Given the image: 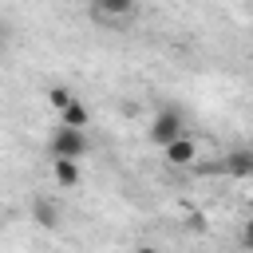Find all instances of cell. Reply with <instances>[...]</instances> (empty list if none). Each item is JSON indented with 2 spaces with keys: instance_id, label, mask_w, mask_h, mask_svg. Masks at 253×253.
Here are the masks:
<instances>
[{
  "instance_id": "cell-7",
  "label": "cell",
  "mask_w": 253,
  "mask_h": 253,
  "mask_svg": "<svg viewBox=\"0 0 253 253\" xmlns=\"http://www.w3.org/2000/svg\"><path fill=\"white\" fill-rule=\"evenodd\" d=\"M59 126L83 130V126H87V107H83V103H67V107L59 111Z\"/></svg>"
},
{
  "instance_id": "cell-3",
  "label": "cell",
  "mask_w": 253,
  "mask_h": 253,
  "mask_svg": "<svg viewBox=\"0 0 253 253\" xmlns=\"http://www.w3.org/2000/svg\"><path fill=\"white\" fill-rule=\"evenodd\" d=\"M162 154H166L170 166H194V158H198V142H194L190 134H182V138H174L170 146H162Z\"/></svg>"
},
{
  "instance_id": "cell-5",
  "label": "cell",
  "mask_w": 253,
  "mask_h": 253,
  "mask_svg": "<svg viewBox=\"0 0 253 253\" xmlns=\"http://www.w3.org/2000/svg\"><path fill=\"white\" fill-rule=\"evenodd\" d=\"M225 170H229V174H237V178H249V174H253V154H249L245 146L229 150V154H225Z\"/></svg>"
},
{
  "instance_id": "cell-8",
  "label": "cell",
  "mask_w": 253,
  "mask_h": 253,
  "mask_svg": "<svg viewBox=\"0 0 253 253\" xmlns=\"http://www.w3.org/2000/svg\"><path fill=\"white\" fill-rule=\"evenodd\" d=\"M91 12H95V16H130L134 4H130V0H103V4H95Z\"/></svg>"
},
{
  "instance_id": "cell-10",
  "label": "cell",
  "mask_w": 253,
  "mask_h": 253,
  "mask_svg": "<svg viewBox=\"0 0 253 253\" xmlns=\"http://www.w3.org/2000/svg\"><path fill=\"white\" fill-rule=\"evenodd\" d=\"M134 253H158V245H138Z\"/></svg>"
},
{
  "instance_id": "cell-4",
  "label": "cell",
  "mask_w": 253,
  "mask_h": 253,
  "mask_svg": "<svg viewBox=\"0 0 253 253\" xmlns=\"http://www.w3.org/2000/svg\"><path fill=\"white\" fill-rule=\"evenodd\" d=\"M32 221L43 225V229H55V225L63 221V213H59V206H55L51 198H36V202H32Z\"/></svg>"
},
{
  "instance_id": "cell-9",
  "label": "cell",
  "mask_w": 253,
  "mask_h": 253,
  "mask_svg": "<svg viewBox=\"0 0 253 253\" xmlns=\"http://www.w3.org/2000/svg\"><path fill=\"white\" fill-rule=\"evenodd\" d=\"M47 103H51L55 111H63L67 103H75V95H71L67 87H51V91H47Z\"/></svg>"
},
{
  "instance_id": "cell-6",
  "label": "cell",
  "mask_w": 253,
  "mask_h": 253,
  "mask_svg": "<svg viewBox=\"0 0 253 253\" xmlns=\"http://www.w3.org/2000/svg\"><path fill=\"white\" fill-rule=\"evenodd\" d=\"M51 174H55V182H59L63 190L79 186V166H75V162H67V158H51Z\"/></svg>"
},
{
  "instance_id": "cell-2",
  "label": "cell",
  "mask_w": 253,
  "mask_h": 253,
  "mask_svg": "<svg viewBox=\"0 0 253 253\" xmlns=\"http://www.w3.org/2000/svg\"><path fill=\"white\" fill-rule=\"evenodd\" d=\"M182 134H186V123H182V111L178 107H166V111L154 115V123H150V142L154 146H170Z\"/></svg>"
},
{
  "instance_id": "cell-1",
  "label": "cell",
  "mask_w": 253,
  "mask_h": 253,
  "mask_svg": "<svg viewBox=\"0 0 253 253\" xmlns=\"http://www.w3.org/2000/svg\"><path fill=\"white\" fill-rule=\"evenodd\" d=\"M51 158H67V162H75V158H83L87 150H91V138L83 134V130H71V126H55V134H51Z\"/></svg>"
}]
</instances>
